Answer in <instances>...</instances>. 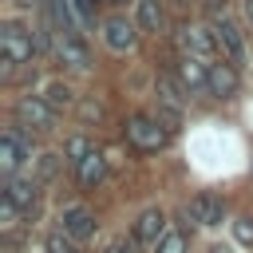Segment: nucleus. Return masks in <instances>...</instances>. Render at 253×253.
<instances>
[{
    "mask_svg": "<svg viewBox=\"0 0 253 253\" xmlns=\"http://www.w3.org/2000/svg\"><path fill=\"white\" fill-rule=\"evenodd\" d=\"M233 237H237V245H253V217L249 213L233 217Z\"/></svg>",
    "mask_w": 253,
    "mask_h": 253,
    "instance_id": "22",
    "label": "nucleus"
},
{
    "mask_svg": "<svg viewBox=\"0 0 253 253\" xmlns=\"http://www.w3.org/2000/svg\"><path fill=\"white\" fill-rule=\"evenodd\" d=\"M174 43L182 55H194V59H206V63H217L221 51H217V40H213V28H202V24H182L174 32Z\"/></svg>",
    "mask_w": 253,
    "mask_h": 253,
    "instance_id": "3",
    "label": "nucleus"
},
{
    "mask_svg": "<svg viewBox=\"0 0 253 253\" xmlns=\"http://www.w3.org/2000/svg\"><path fill=\"white\" fill-rule=\"evenodd\" d=\"M20 217H24V210H20L12 198H0V225H4V229H16Z\"/></svg>",
    "mask_w": 253,
    "mask_h": 253,
    "instance_id": "21",
    "label": "nucleus"
},
{
    "mask_svg": "<svg viewBox=\"0 0 253 253\" xmlns=\"http://www.w3.org/2000/svg\"><path fill=\"white\" fill-rule=\"evenodd\" d=\"M55 115L59 111L51 103H43L36 91H28V95L16 99V126H32V130L47 134V130H55Z\"/></svg>",
    "mask_w": 253,
    "mask_h": 253,
    "instance_id": "4",
    "label": "nucleus"
},
{
    "mask_svg": "<svg viewBox=\"0 0 253 253\" xmlns=\"http://www.w3.org/2000/svg\"><path fill=\"white\" fill-rule=\"evenodd\" d=\"M138 24L134 20H126V16H107L103 20V43L115 51V55H126V51H134V43H138Z\"/></svg>",
    "mask_w": 253,
    "mask_h": 253,
    "instance_id": "8",
    "label": "nucleus"
},
{
    "mask_svg": "<svg viewBox=\"0 0 253 253\" xmlns=\"http://www.w3.org/2000/svg\"><path fill=\"white\" fill-rule=\"evenodd\" d=\"M12 4H16V8H36L40 0H12Z\"/></svg>",
    "mask_w": 253,
    "mask_h": 253,
    "instance_id": "26",
    "label": "nucleus"
},
{
    "mask_svg": "<svg viewBox=\"0 0 253 253\" xmlns=\"http://www.w3.org/2000/svg\"><path fill=\"white\" fill-rule=\"evenodd\" d=\"M43 103H51L55 111H67L71 103H75V87L67 83V79H59V75H43V79H36V87H32Z\"/></svg>",
    "mask_w": 253,
    "mask_h": 253,
    "instance_id": "15",
    "label": "nucleus"
},
{
    "mask_svg": "<svg viewBox=\"0 0 253 253\" xmlns=\"http://www.w3.org/2000/svg\"><path fill=\"white\" fill-rule=\"evenodd\" d=\"M55 174V154H40V182Z\"/></svg>",
    "mask_w": 253,
    "mask_h": 253,
    "instance_id": "24",
    "label": "nucleus"
},
{
    "mask_svg": "<svg viewBox=\"0 0 253 253\" xmlns=\"http://www.w3.org/2000/svg\"><path fill=\"white\" fill-rule=\"evenodd\" d=\"M91 150H95V146H91V142H87L83 134H71V138L63 142V158H67L71 166H79V162H83V158H87Z\"/></svg>",
    "mask_w": 253,
    "mask_h": 253,
    "instance_id": "19",
    "label": "nucleus"
},
{
    "mask_svg": "<svg viewBox=\"0 0 253 253\" xmlns=\"http://www.w3.org/2000/svg\"><path fill=\"white\" fill-rule=\"evenodd\" d=\"M154 95H158V115L174 126L178 119H182V111H186V91H182V83L174 79V75H154Z\"/></svg>",
    "mask_w": 253,
    "mask_h": 253,
    "instance_id": "7",
    "label": "nucleus"
},
{
    "mask_svg": "<svg viewBox=\"0 0 253 253\" xmlns=\"http://www.w3.org/2000/svg\"><path fill=\"white\" fill-rule=\"evenodd\" d=\"M55 59H59L63 67H71V71H87V67H91L87 43H83V36H75V32H55Z\"/></svg>",
    "mask_w": 253,
    "mask_h": 253,
    "instance_id": "11",
    "label": "nucleus"
},
{
    "mask_svg": "<svg viewBox=\"0 0 253 253\" xmlns=\"http://www.w3.org/2000/svg\"><path fill=\"white\" fill-rule=\"evenodd\" d=\"M170 130H174V126H170L162 115H146V111H138V115L126 119V142H130L138 154H154V150L170 146Z\"/></svg>",
    "mask_w": 253,
    "mask_h": 253,
    "instance_id": "1",
    "label": "nucleus"
},
{
    "mask_svg": "<svg viewBox=\"0 0 253 253\" xmlns=\"http://www.w3.org/2000/svg\"><path fill=\"white\" fill-rule=\"evenodd\" d=\"M166 233H170V225H166V213L158 206H150V210H142L134 217V241L138 245H158Z\"/></svg>",
    "mask_w": 253,
    "mask_h": 253,
    "instance_id": "14",
    "label": "nucleus"
},
{
    "mask_svg": "<svg viewBox=\"0 0 253 253\" xmlns=\"http://www.w3.org/2000/svg\"><path fill=\"white\" fill-rule=\"evenodd\" d=\"M4 198H12L24 213H32V206L40 198V178H20V174L4 178Z\"/></svg>",
    "mask_w": 253,
    "mask_h": 253,
    "instance_id": "16",
    "label": "nucleus"
},
{
    "mask_svg": "<svg viewBox=\"0 0 253 253\" xmlns=\"http://www.w3.org/2000/svg\"><path fill=\"white\" fill-rule=\"evenodd\" d=\"M174 79L182 83L186 95H210V63H206V59L178 55V63H174Z\"/></svg>",
    "mask_w": 253,
    "mask_h": 253,
    "instance_id": "9",
    "label": "nucleus"
},
{
    "mask_svg": "<svg viewBox=\"0 0 253 253\" xmlns=\"http://www.w3.org/2000/svg\"><path fill=\"white\" fill-rule=\"evenodd\" d=\"M47 253H79V249H75V241L67 233H51L47 237Z\"/></svg>",
    "mask_w": 253,
    "mask_h": 253,
    "instance_id": "23",
    "label": "nucleus"
},
{
    "mask_svg": "<svg viewBox=\"0 0 253 253\" xmlns=\"http://www.w3.org/2000/svg\"><path fill=\"white\" fill-rule=\"evenodd\" d=\"M103 253H130V245H126V241H111Z\"/></svg>",
    "mask_w": 253,
    "mask_h": 253,
    "instance_id": "25",
    "label": "nucleus"
},
{
    "mask_svg": "<svg viewBox=\"0 0 253 253\" xmlns=\"http://www.w3.org/2000/svg\"><path fill=\"white\" fill-rule=\"evenodd\" d=\"M186 249H190V241H186L182 229H170L158 245H150V253H186Z\"/></svg>",
    "mask_w": 253,
    "mask_h": 253,
    "instance_id": "20",
    "label": "nucleus"
},
{
    "mask_svg": "<svg viewBox=\"0 0 253 253\" xmlns=\"http://www.w3.org/2000/svg\"><path fill=\"white\" fill-rule=\"evenodd\" d=\"M210 28H213V40H217L221 59L233 63V67H241V63H245V36H241V28H237L229 16H213Z\"/></svg>",
    "mask_w": 253,
    "mask_h": 253,
    "instance_id": "5",
    "label": "nucleus"
},
{
    "mask_svg": "<svg viewBox=\"0 0 253 253\" xmlns=\"http://www.w3.org/2000/svg\"><path fill=\"white\" fill-rule=\"evenodd\" d=\"M0 51H4V75H12L16 67H28L36 59V36H32V28H24L20 20H4L0 24Z\"/></svg>",
    "mask_w": 253,
    "mask_h": 253,
    "instance_id": "2",
    "label": "nucleus"
},
{
    "mask_svg": "<svg viewBox=\"0 0 253 253\" xmlns=\"http://www.w3.org/2000/svg\"><path fill=\"white\" fill-rule=\"evenodd\" d=\"M162 4L158 0H138L134 4V24L142 28V32H162Z\"/></svg>",
    "mask_w": 253,
    "mask_h": 253,
    "instance_id": "18",
    "label": "nucleus"
},
{
    "mask_svg": "<svg viewBox=\"0 0 253 253\" xmlns=\"http://www.w3.org/2000/svg\"><path fill=\"white\" fill-rule=\"evenodd\" d=\"M75 178H79L83 190H95V186L107 178V158H103V150H91V154L75 166Z\"/></svg>",
    "mask_w": 253,
    "mask_h": 253,
    "instance_id": "17",
    "label": "nucleus"
},
{
    "mask_svg": "<svg viewBox=\"0 0 253 253\" xmlns=\"http://www.w3.org/2000/svg\"><path fill=\"white\" fill-rule=\"evenodd\" d=\"M245 16H249V20H253V0H245Z\"/></svg>",
    "mask_w": 253,
    "mask_h": 253,
    "instance_id": "27",
    "label": "nucleus"
},
{
    "mask_svg": "<svg viewBox=\"0 0 253 253\" xmlns=\"http://www.w3.org/2000/svg\"><path fill=\"white\" fill-rule=\"evenodd\" d=\"M186 217H190L194 225H202V229H213V225H221V217H225V202H221L213 190H202V194L190 198Z\"/></svg>",
    "mask_w": 253,
    "mask_h": 253,
    "instance_id": "10",
    "label": "nucleus"
},
{
    "mask_svg": "<svg viewBox=\"0 0 253 253\" xmlns=\"http://www.w3.org/2000/svg\"><path fill=\"white\" fill-rule=\"evenodd\" d=\"M237 91H241V67H233L225 59L210 63V95L213 99H237Z\"/></svg>",
    "mask_w": 253,
    "mask_h": 253,
    "instance_id": "12",
    "label": "nucleus"
},
{
    "mask_svg": "<svg viewBox=\"0 0 253 253\" xmlns=\"http://www.w3.org/2000/svg\"><path fill=\"white\" fill-rule=\"evenodd\" d=\"M28 158H32V142L24 138V126H8L0 134V170H4V178L20 174V166Z\"/></svg>",
    "mask_w": 253,
    "mask_h": 253,
    "instance_id": "6",
    "label": "nucleus"
},
{
    "mask_svg": "<svg viewBox=\"0 0 253 253\" xmlns=\"http://www.w3.org/2000/svg\"><path fill=\"white\" fill-rule=\"evenodd\" d=\"M59 225H63V233H67L71 241H87V237H95V229H99V221H95V213H91L87 206H63Z\"/></svg>",
    "mask_w": 253,
    "mask_h": 253,
    "instance_id": "13",
    "label": "nucleus"
}]
</instances>
